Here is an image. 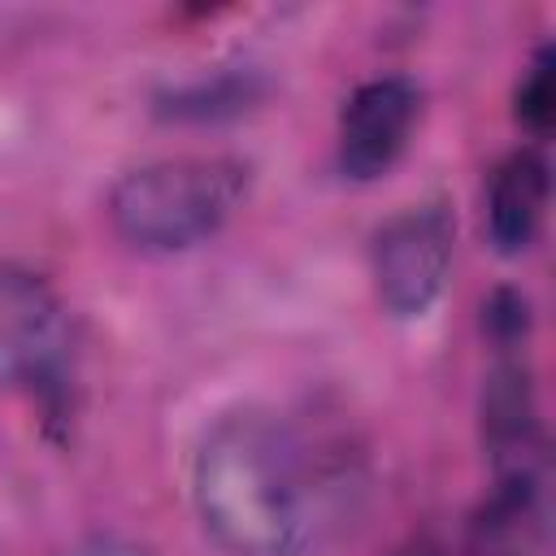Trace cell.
<instances>
[{"label":"cell","mask_w":556,"mask_h":556,"mask_svg":"<svg viewBox=\"0 0 556 556\" xmlns=\"http://www.w3.org/2000/svg\"><path fill=\"white\" fill-rule=\"evenodd\" d=\"M191 500L200 526L230 556H304L321 530L313 460L265 413H230L204 434Z\"/></svg>","instance_id":"6da1fadb"},{"label":"cell","mask_w":556,"mask_h":556,"mask_svg":"<svg viewBox=\"0 0 556 556\" xmlns=\"http://www.w3.org/2000/svg\"><path fill=\"white\" fill-rule=\"evenodd\" d=\"M248 191V165L230 156L152 161L117 178L109 217L122 239L148 252H182L217 235Z\"/></svg>","instance_id":"7a4b0ae2"},{"label":"cell","mask_w":556,"mask_h":556,"mask_svg":"<svg viewBox=\"0 0 556 556\" xmlns=\"http://www.w3.org/2000/svg\"><path fill=\"white\" fill-rule=\"evenodd\" d=\"M70 369L61 295L26 265H0V387L56 391Z\"/></svg>","instance_id":"3957f363"},{"label":"cell","mask_w":556,"mask_h":556,"mask_svg":"<svg viewBox=\"0 0 556 556\" xmlns=\"http://www.w3.org/2000/svg\"><path fill=\"white\" fill-rule=\"evenodd\" d=\"M452 248L456 222L443 204H413L382 222L374 235V282L382 308L400 321L426 317L447 287Z\"/></svg>","instance_id":"277c9868"},{"label":"cell","mask_w":556,"mask_h":556,"mask_svg":"<svg viewBox=\"0 0 556 556\" xmlns=\"http://www.w3.org/2000/svg\"><path fill=\"white\" fill-rule=\"evenodd\" d=\"M417 117H421V91L413 78L387 74V78L361 83L339 113V165H343V174H352L361 182L387 174L404 156Z\"/></svg>","instance_id":"5b68a950"},{"label":"cell","mask_w":556,"mask_h":556,"mask_svg":"<svg viewBox=\"0 0 556 556\" xmlns=\"http://www.w3.org/2000/svg\"><path fill=\"white\" fill-rule=\"evenodd\" d=\"M547 213V161L539 152H513L491 174L486 191V230L495 252L517 256L534 243Z\"/></svg>","instance_id":"8992f818"},{"label":"cell","mask_w":556,"mask_h":556,"mask_svg":"<svg viewBox=\"0 0 556 556\" xmlns=\"http://www.w3.org/2000/svg\"><path fill=\"white\" fill-rule=\"evenodd\" d=\"M482 439L500 460V473L534 469V387L521 361H500L482 387Z\"/></svg>","instance_id":"52a82bcc"},{"label":"cell","mask_w":556,"mask_h":556,"mask_svg":"<svg viewBox=\"0 0 556 556\" xmlns=\"http://www.w3.org/2000/svg\"><path fill=\"white\" fill-rule=\"evenodd\" d=\"M539 539V473L513 469L500 473L491 500L469 526L465 556H534Z\"/></svg>","instance_id":"ba28073f"},{"label":"cell","mask_w":556,"mask_h":556,"mask_svg":"<svg viewBox=\"0 0 556 556\" xmlns=\"http://www.w3.org/2000/svg\"><path fill=\"white\" fill-rule=\"evenodd\" d=\"M256 100V87L252 78H213V83H195V87H182L174 91L161 113L165 117H191V122H204V117H226V113H239Z\"/></svg>","instance_id":"9c48e42d"},{"label":"cell","mask_w":556,"mask_h":556,"mask_svg":"<svg viewBox=\"0 0 556 556\" xmlns=\"http://www.w3.org/2000/svg\"><path fill=\"white\" fill-rule=\"evenodd\" d=\"M517 122L534 135H547L552 130V117H556V52L552 43H543L530 61V70L521 74L517 83Z\"/></svg>","instance_id":"30bf717a"},{"label":"cell","mask_w":556,"mask_h":556,"mask_svg":"<svg viewBox=\"0 0 556 556\" xmlns=\"http://www.w3.org/2000/svg\"><path fill=\"white\" fill-rule=\"evenodd\" d=\"M482 330L491 334L495 348H517L530 330V300L513 287L491 291V300L482 304Z\"/></svg>","instance_id":"8fae6325"},{"label":"cell","mask_w":556,"mask_h":556,"mask_svg":"<svg viewBox=\"0 0 556 556\" xmlns=\"http://www.w3.org/2000/svg\"><path fill=\"white\" fill-rule=\"evenodd\" d=\"M78 556H135L126 547H91V552H78Z\"/></svg>","instance_id":"7c38bea8"},{"label":"cell","mask_w":556,"mask_h":556,"mask_svg":"<svg viewBox=\"0 0 556 556\" xmlns=\"http://www.w3.org/2000/svg\"><path fill=\"white\" fill-rule=\"evenodd\" d=\"M404 556H434V547H430V543H417V547H408Z\"/></svg>","instance_id":"4fadbf2b"}]
</instances>
